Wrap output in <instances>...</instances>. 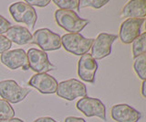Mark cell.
<instances>
[{"mask_svg": "<svg viewBox=\"0 0 146 122\" xmlns=\"http://www.w3.org/2000/svg\"><path fill=\"white\" fill-rule=\"evenodd\" d=\"M12 46V42L6 36L0 35V54L7 52Z\"/></svg>", "mask_w": 146, "mask_h": 122, "instance_id": "22", "label": "cell"}, {"mask_svg": "<svg viewBox=\"0 0 146 122\" xmlns=\"http://www.w3.org/2000/svg\"><path fill=\"white\" fill-rule=\"evenodd\" d=\"M131 43L133 58L146 53V32L141 33V35L138 36Z\"/></svg>", "mask_w": 146, "mask_h": 122, "instance_id": "17", "label": "cell"}, {"mask_svg": "<svg viewBox=\"0 0 146 122\" xmlns=\"http://www.w3.org/2000/svg\"><path fill=\"white\" fill-rule=\"evenodd\" d=\"M93 40L84 38L80 33H68L61 37V45L68 52L82 56L88 53L93 43Z\"/></svg>", "mask_w": 146, "mask_h": 122, "instance_id": "2", "label": "cell"}, {"mask_svg": "<svg viewBox=\"0 0 146 122\" xmlns=\"http://www.w3.org/2000/svg\"><path fill=\"white\" fill-rule=\"evenodd\" d=\"M7 38L18 45L32 43V34L26 27L12 26L7 31Z\"/></svg>", "mask_w": 146, "mask_h": 122, "instance_id": "16", "label": "cell"}, {"mask_svg": "<svg viewBox=\"0 0 146 122\" xmlns=\"http://www.w3.org/2000/svg\"><path fill=\"white\" fill-rule=\"evenodd\" d=\"M9 12L15 21L29 26L31 29H34L38 19V15L33 7L20 1L12 4L9 7Z\"/></svg>", "mask_w": 146, "mask_h": 122, "instance_id": "6", "label": "cell"}, {"mask_svg": "<svg viewBox=\"0 0 146 122\" xmlns=\"http://www.w3.org/2000/svg\"><path fill=\"white\" fill-rule=\"evenodd\" d=\"M29 67L36 74H47L48 72L55 70V67L49 62L48 54L40 50L31 48L27 52Z\"/></svg>", "mask_w": 146, "mask_h": 122, "instance_id": "7", "label": "cell"}, {"mask_svg": "<svg viewBox=\"0 0 146 122\" xmlns=\"http://www.w3.org/2000/svg\"><path fill=\"white\" fill-rule=\"evenodd\" d=\"M0 122H24V121L19 119H17V117H12V119H6V120H0Z\"/></svg>", "mask_w": 146, "mask_h": 122, "instance_id": "28", "label": "cell"}, {"mask_svg": "<svg viewBox=\"0 0 146 122\" xmlns=\"http://www.w3.org/2000/svg\"><path fill=\"white\" fill-rule=\"evenodd\" d=\"M98 69V64L90 53L83 54L78 62V74L84 82L93 84L95 74Z\"/></svg>", "mask_w": 146, "mask_h": 122, "instance_id": "12", "label": "cell"}, {"mask_svg": "<svg viewBox=\"0 0 146 122\" xmlns=\"http://www.w3.org/2000/svg\"><path fill=\"white\" fill-rule=\"evenodd\" d=\"M32 43L38 45L43 52L56 51L61 48V37L48 29H40L32 35Z\"/></svg>", "mask_w": 146, "mask_h": 122, "instance_id": "3", "label": "cell"}, {"mask_svg": "<svg viewBox=\"0 0 146 122\" xmlns=\"http://www.w3.org/2000/svg\"><path fill=\"white\" fill-rule=\"evenodd\" d=\"M29 93V88L20 86L14 80H4L0 82V97L8 103H19Z\"/></svg>", "mask_w": 146, "mask_h": 122, "instance_id": "5", "label": "cell"}, {"mask_svg": "<svg viewBox=\"0 0 146 122\" xmlns=\"http://www.w3.org/2000/svg\"><path fill=\"white\" fill-rule=\"evenodd\" d=\"M56 94L58 97L73 101L77 97H87V87L79 80L68 79L58 84Z\"/></svg>", "mask_w": 146, "mask_h": 122, "instance_id": "4", "label": "cell"}, {"mask_svg": "<svg viewBox=\"0 0 146 122\" xmlns=\"http://www.w3.org/2000/svg\"><path fill=\"white\" fill-rule=\"evenodd\" d=\"M145 85H146V81H143L141 83V97L143 98L146 97V90H145Z\"/></svg>", "mask_w": 146, "mask_h": 122, "instance_id": "27", "label": "cell"}, {"mask_svg": "<svg viewBox=\"0 0 146 122\" xmlns=\"http://www.w3.org/2000/svg\"><path fill=\"white\" fill-rule=\"evenodd\" d=\"M0 61L5 66L11 70L22 68L24 71H27L29 69L27 53L23 49H16L2 53Z\"/></svg>", "mask_w": 146, "mask_h": 122, "instance_id": "11", "label": "cell"}, {"mask_svg": "<svg viewBox=\"0 0 146 122\" xmlns=\"http://www.w3.org/2000/svg\"><path fill=\"white\" fill-rule=\"evenodd\" d=\"M54 17L57 24L70 33H79L89 23L88 20L80 19L77 13L72 10L58 9L55 12Z\"/></svg>", "mask_w": 146, "mask_h": 122, "instance_id": "1", "label": "cell"}, {"mask_svg": "<svg viewBox=\"0 0 146 122\" xmlns=\"http://www.w3.org/2000/svg\"><path fill=\"white\" fill-rule=\"evenodd\" d=\"M64 122H86L82 117H67Z\"/></svg>", "mask_w": 146, "mask_h": 122, "instance_id": "25", "label": "cell"}, {"mask_svg": "<svg viewBox=\"0 0 146 122\" xmlns=\"http://www.w3.org/2000/svg\"><path fill=\"white\" fill-rule=\"evenodd\" d=\"M121 16L128 19H145L146 1L145 0L129 1L123 7Z\"/></svg>", "mask_w": 146, "mask_h": 122, "instance_id": "15", "label": "cell"}, {"mask_svg": "<svg viewBox=\"0 0 146 122\" xmlns=\"http://www.w3.org/2000/svg\"><path fill=\"white\" fill-rule=\"evenodd\" d=\"M27 84L36 88L41 94L49 95L54 94L57 91L58 82L53 76L48 74H34Z\"/></svg>", "mask_w": 146, "mask_h": 122, "instance_id": "13", "label": "cell"}, {"mask_svg": "<svg viewBox=\"0 0 146 122\" xmlns=\"http://www.w3.org/2000/svg\"><path fill=\"white\" fill-rule=\"evenodd\" d=\"M11 27V23L9 22L6 17L0 15V35L7 32V29Z\"/></svg>", "mask_w": 146, "mask_h": 122, "instance_id": "24", "label": "cell"}, {"mask_svg": "<svg viewBox=\"0 0 146 122\" xmlns=\"http://www.w3.org/2000/svg\"><path fill=\"white\" fill-rule=\"evenodd\" d=\"M33 122H58L56 121L52 117H39V119H36Z\"/></svg>", "mask_w": 146, "mask_h": 122, "instance_id": "26", "label": "cell"}, {"mask_svg": "<svg viewBox=\"0 0 146 122\" xmlns=\"http://www.w3.org/2000/svg\"><path fill=\"white\" fill-rule=\"evenodd\" d=\"M146 53L134 58L133 70L137 76L143 81L146 80Z\"/></svg>", "mask_w": 146, "mask_h": 122, "instance_id": "18", "label": "cell"}, {"mask_svg": "<svg viewBox=\"0 0 146 122\" xmlns=\"http://www.w3.org/2000/svg\"><path fill=\"white\" fill-rule=\"evenodd\" d=\"M25 3L31 7H44L48 6L50 3V0H26Z\"/></svg>", "mask_w": 146, "mask_h": 122, "instance_id": "23", "label": "cell"}, {"mask_svg": "<svg viewBox=\"0 0 146 122\" xmlns=\"http://www.w3.org/2000/svg\"><path fill=\"white\" fill-rule=\"evenodd\" d=\"M80 5L79 7H90L98 9V8L102 7L103 6L109 3L108 0H79Z\"/></svg>", "mask_w": 146, "mask_h": 122, "instance_id": "21", "label": "cell"}, {"mask_svg": "<svg viewBox=\"0 0 146 122\" xmlns=\"http://www.w3.org/2000/svg\"><path fill=\"white\" fill-rule=\"evenodd\" d=\"M145 19H127L121 24L119 38L123 44H130L141 35Z\"/></svg>", "mask_w": 146, "mask_h": 122, "instance_id": "10", "label": "cell"}, {"mask_svg": "<svg viewBox=\"0 0 146 122\" xmlns=\"http://www.w3.org/2000/svg\"><path fill=\"white\" fill-rule=\"evenodd\" d=\"M15 116V110L10 104L4 99H0V120L12 119Z\"/></svg>", "mask_w": 146, "mask_h": 122, "instance_id": "20", "label": "cell"}, {"mask_svg": "<svg viewBox=\"0 0 146 122\" xmlns=\"http://www.w3.org/2000/svg\"><path fill=\"white\" fill-rule=\"evenodd\" d=\"M117 39V35L102 32L98 37L93 40L91 45V53L94 60H100L109 56L111 52V45L113 42Z\"/></svg>", "mask_w": 146, "mask_h": 122, "instance_id": "9", "label": "cell"}, {"mask_svg": "<svg viewBox=\"0 0 146 122\" xmlns=\"http://www.w3.org/2000/svg\"><path fill=\"white\" fill-rule=\"evenodd\" d=\"M59 9L79 11L80 2L79 0H53L52 1Z\"/></svg>", "mask_w": 146, "mask_h": 122, "instance_id": "19", "label": "cell"}, {"mask_svg": "<svg viewBox=\"0 0 146 122\" xmlns=\"http://www.w3.org/2000/svg\"><path fill=\"white\" fill-rule=\"evenodd\" d=\"M111 117L116 122H138L141 114L127 104H119L111 108Z\"/></svg>", "mask_w": 146, "mask_h": 122, "instance_id": "14", "label": "cell"}, {"mask_svg": "<svg viewBox=\"0 0 146 122\" xmlns=\"http://www.w3.org/2000/svg\"><path fill=\"white\" fill-rule=\"evenodd\" d=\"M76 107L86 117H98L106 121V108L98 98L84 97L77 102Z\"/></svg>", "mask_w": 146, "mask_h": 122, "instance_id": "8", "label": "cell"}]
</instances>
